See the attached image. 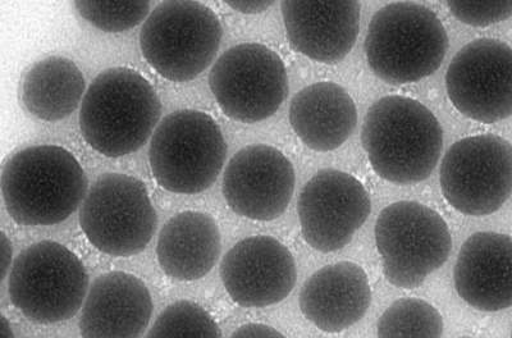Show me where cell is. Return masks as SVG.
I'll return each mask as SVG.
<instances>
[{
    "label": "cell",
    "mask_w": 512,
    "mask_h": 338,
    "mask_svg": "<svg viewBox=\"0 0 512 338\" xmlns=\"http://www.w3.org/2000/svg\"><path fill=\"white\" fill-rule=\"evenodd\" d=\"M361 144L383 180L419 184L440 161L443 131L436 116L418 100L390 95L369 108Z\"/></svg>",
    "instance_id": "1"
},
{
    "label": "cell",
    "mask_w": 512,
    "mask_h": 338,
    "mask_svg": "<svg viewBox=\"0 0 512 338\" xmlns=\"http://www.w3.org/2000/svg\"><path fill=\"white\" fill-rule=\"evenodd\" d=\"M88 191L84 169L62 146H30L4 164V204L18 225H58L81 208Z\"/></svg>",
    "instance_id": "2"
},
{
    "label": "cell",
    "mask_w": 512,
    "mask_h": 338,
    "mask_svg": "<svg viewBox=\"0 0 512 338\" xmlns=\"http://www.w3.org/2000/svg\"><path fill=\"white\" fill-rule=\"evenodd\" d=\"M162 104L153 86L126 67L99 73L80 107V130L86 143L108 158L143 148L157 130Z\"/></svg>",
    "instance_id": "3"
},
{
    "label": "cell",
    "mask_w": 512,
    "mask_h": 338,
    "mask_svg": "<svg viewBox=\"0 0 512 338\" xmlns=\"http://www.w3.org/2000/svg\"><path fill=\"white\" fill-rule=\"evenodd\" d=\"M448 50V36L431 9L396 2L370 21L365 54L370 70L390 85L413 84L433 75Z\"/></svg>",
    "instance_id": "4"
},
{
    "label": "cell",
    "mask_w": 512,
    "mask_h": 338,
    "mask_svg": "<svg viewBox=\"0 0 512 338\" xmlns=\"http://www.w3.org/2000/svg\"><path fill=\"white\" fill-rule=\"evenodd\" d=\"M227 144L208 113L184 109L160 121L150 140L149 163L160 187L173 194H199L221 175Z\"/></svg>",
    "instance_id": "5"
},
{
    "label": "cell",
    "mask_w": 512,
    "mask_h": 338,
    "mask_svg": "<svg viewBox=\"0 0 512 338\" xmlns=\"http://www.w3.org/2000/svg\"><path fill=\"white\" fill-rule=\"evenodd\" d=\"M222 38L221 21L205 4L168 0L146 18L140 48L145 61L164 79L187 82L212 65Z\"/></svg>",
    "instance_id": "6"
},
{
    "label": "cell",
    "mask_w": 512,
    "mask_h": 338,
    "mask_svg": "<svg viewBox=\"0 0 512 338\" xmlns=\"http://www.w3.org/2000/svg\"><path fill=\"white\" fill-rule=\"evenodd\" d=\"M89 289V274L79 257L54 241L38 242L18 254L8 276L11 303L38 324L75 317Z\"/></svg>",
    "instance_id": "7"
},
{
    "label": "cell",
    "mask_w": 512,
    "mask_h": 338,
    "mask_svg": "<svg viewBox=\"0 0 512 338\" xmlns=\"http://www.w3.org/2000/svg\"><path fill=\"white\" fill-rule=\"evenodd\" d=\"M376 244L383 274L395 287L413 290L450 257L447 223L433 209L416 202L388 205L376 223Z\"/></svg>",
    "instance_id": "8"
},
{
    "label": "cell",
    "mask_w": 512,
    "mask_h": 338,
    "mask_svg": "<svg viewBox=\"0 0 512 338\" xmlns=\"http://www.w3.org/2000/svg\"><path fill=\"white\" fill-rule=\"evenodd\" d=\"M80 226L95 249L127 258L149 245L158 217L144 182L108 173L90 187L80 208Z\"/></svg>",
    "instance_id": "9"
},
{
    "label": "cell",
    "mask_w": 512,
    "mask_h": 338,
    "mask_svg": "<svg viewBox=\"0 0 512 338\" xmlns=\"http://www.w3.org/2000/svg\"><path fill=\"white\" fill-rule=\"evenodd\" d=\"M209 86L221 111L242 123L272 117L288 95L285 63L258 43L236 45L224 52L210 71Z\"/></svg>",
    "instance_id": "10"
},
{
    "label": "cell",
    "mask_w": 512,
    "mask_h": 338,
    "mask_svg": "<svg viewBox=\"0 0 512 338\" xmlns=\"http://www.w3.org/2000/svg\"><path fill=\"white\" fill-rule=\"evenodd\" d=\"M447 203L465 216L496 213L512 193V145L496 135L465 137L448 149L440 173Z\"/></svg>",
    "instance_id": "11"
},
{
    "label": "cell",
    "mask_w": 512,
    "mask_h": 338,
    "mask_svg": "<svg viewBox=\"0 0 512 338\" xmlns=\"http://www.w3.org/2000/svg\"><path fill=\"white\" fill-rule=\"evenodd\" d=\"M451 103L470 120L486 125L512 116V48L479 39L456 54L446 73Z\"/></svg>",
    "instance_id": "12"
},
{
    "label": "cell",
    "mask_w": 512,
    "mask_h": 338,
    "mask_svg": "<svg viewBox=\"0 0 512 338\" xmlns=\"http://www.w3.org/2000/svg\"><path fill=\"white\" fill-rule=\"evenodd\" d=\"M370 212V196L358 178L331 168L318 172L297 202L301 234L320 253L344 249Z\"/></svg>",
    "instance_id": "13"
},
{
    "label": "cell",
    "mask_w": 512,
    "mask_h": 338,
    "mask_svg": "<svg viewBox=\"0 0 512 338\" xmlns=\"http://www.w3.org/2000/svg\"><path fill=\"white\" fill-rule=\"evenodd\" d=\"M295 169L280 150L250 145L233 155L224 171V199L237 216L269 222L280 218L295 191Z\"/></svg>",
    "instance_id": "14"
},
{
    "label": "cell",
    "mask_w": 512,
    "mask_h": 338,
    "mask_svg": "<svg viewBox=\"0 0 512 338\" xmlns=\"http://www.w3.org/2000/svg\"><path fill=\"white\" fill-rule=\"evenodd\" d=\"M224 289L244 308L281 303L296 285L294 255L280 241L253 236L237 242L221 263Z\"/></svg>",
    "instance_id": "15"
},
{
    "label": "cell",
    "mask_w": 512,
    "mask_h": 338,
    "mask_svg": "<svg viewBox=\"0 0 512 338\" xmlns=\"http://www.w3.org/2000/svg\"><path fill=\"white\" fill-rule=\"evenodd\" d=\"M283 24L292 49L315 62L335 65L358 40V2H282Z\"/></svg>",
    "instance_id": "16"
},
{
    "label": "cell",
    "mask_w": 512,
    "mask_h": 338,
    "mask_svg": "<svg viewBox=\"0 0 512 338\" xmlns=\"http://www.w3.org/2000/svg\"><path fill=\"white\" fill-rule=\"evenodd\" d=\"M153 314L152 295L134 274L109 272L91 283L79 322L82 338H140Z\"/></svg>",
    "instance_id": "17"
},
{
    "label": "cell",
    "mask_w": 512,
    "mask_h": 338,
    "mask_svg": "<svg viewBox=\"0 0 512 338\" xmlns=\"http://www.w3.org/2000/svg\"><path fill=\"white\" fill-rule=\"evenodd\" d=\"M455 289L480 312L512 306V236L478 232L461 246L454 271Z\"/></svg>",
    "instance_id": "18"
},
{
    "label": "cell",
    "mask_w": 512,
    "mask_h": 338,
    "mask_svg": "<svg viewBox=\"0 0 512 338\" xmlns=\"http://www.w3.org/2000/svg\"><path fill=\"white\" fill-rule=\"evenodd\" d=\"M372 303L368 274L359 264L341 262L319 269L304 283L300 309L320 331L349 330Z\"/></svg>",
    "instance_id": "19"
},
{
    "label": "cell",
    "mask_w": 512,
    "mask_h": 338,
    "mask_svg": "<svg viewBox=\"0 0 512 338\" xmlns=\"http://www.w3.org/2000/svg\"><path fill=\"white\" fill-rule=\"evenodd\" d=\"M288 118L308 148L328 153L349 140L358 125V109L342 86L323 81L295 95Z\"/></svg>",
    "instance_id": "20"
},
{
    "label": "cell",
    "mask_w": 512,
    "mask_h": 338,
    "mask_svg": "<svg viewBox=\"0 0 512 338\" xmlns=\"http://www.w3.org/2000/svg\"><path fill=\"white\" fill-rule=\"evenodd\" d=\"M221 250V232L216 221L209 214L187 210L163 226L157 257L168 277L190 282L201 280L216 267Z\"/></svg>",
    "instance_id": "21"
},
{
    "label": "cell",
    "mask_w": 512,
    "mask_h": 338,
    "mask_svg": "<svg viewBox=\"0 0 512 338\" xmlns=\"http://www.w3.org/2000/svg\"><path fill=\"white\" fill-rule=\"evenodd\" d=\"M85 77L71 59L48 57L35 63L21 81V102L41 121L57 122L81 107Z\"/></svg>",
    "instance_id": "22"
},
{
    "label": "cell",
    "mask_w": 512,
    "mask_h": 338,
    "mask_svg": "<svg viewBox=\"0 0 512 338\" xmlns=\"http://www.w3.org/2000/svg\"><path fill=\"white\" fill-rule=\"evenodd\" d=\"M443 318L427 301L400 299L382 314L378 338H441Z\"/></svg>",
    "instance_id": "23"
},
{
    "label": "cell",
    "mask_w": 512,
    "mask_h": 338,
    "mask_svg": "<svg viewBox=\"0 0 512 338\" xmlns=\"http://www.w3.org/2000/svg\"><path fill=\"white\" fill-rule=\"evenodd\" d=\"M145 338H222V333L203 306L180 300L160 313Z\"/></svg>",
    "instance_id": "24"
},
{
    "label": "cell",
    "mask_w": 512,
    "mask_h": 338,
    "mask_svg": "<svg viewBox=\"0 0 512 338\" xmlns=\"http://www.w3.org/2000/svg\"><path fill=\"white\" fill-rule=\"evenodd\" d=\"M84 20L104 33H123L145 22L150 15L149 2H88L73 3Z\"/></svg>",
    "instance_id": "25"
},
{
    "label": "cell",
    "mask_w": 512,
    "mask_h": 338,
    "mask_svg": "<svg viewBox=\"0 0 512 338\" xmlns=\"http://www.w3.org/2000/svg\"><path fill=\"white\" fill-rule=\"evenodd\" d=\"M447 7L457 20L465 25L487 27L500 24L512 16V2H491V0H450Z\"/></svg>",
    "instance_id": "26"
},
{
    "label": "cell",
    "mask_w": 512,
    "mask_h": 338,
    "mask_svg": "<svg viewBox=\"0 0 512 338\" xmlns=\"http://www.w3.org/2000/svg\"><path fill=\"white\" fill-rule=\"evenodd\" d=\"M231 338H286L281 332L260 323H249L233 332Z\"/></svg>",
    "instance_id": "27"
},
{
    "label": "cell",
    "mask_w": 512,
    "mask_h": 338,
    "mask_svg": "<svg viewBox=\"0 0 512 338\" xmlns=\"http://www.w3.org/2000/svg\"><path fill=\"white\" fill-rule=\"evenodd\" d=\"M274 2H267V0H253V2H227V6L235 9V11L244 13V15H258L268 11L273 6Z\"/></svg>",
    "instance_id": "28"
},
{
    "label": "cell",
    "mask_w": 512,
    "mask_h": 338,
    "mask_svg": "<svg viewBox=\"0 0 512 338\" xmlns=\"http://www.w3.org/2000/svg\"><path fill=\"white\" fill-rule=\"evenodd\" d=\"M0 245H2V281H4L9 276V272H11L13 266L12 242L4 232L0 235Z\"/></svg>",
    "instance_id": "29"
},
{
    "label": "cell",
    "mask_w": 512,
    "mask_h": 338,
    "mask_svg": "<svg viewBox=\"0 0 512 338\" xmlns=\"http://www.w3.org/2000/svg\"><path fill=\"white\" fill-rule=\"evenodd\" d=\"M2 337L16 338L15 333L12 331L11 324H9L6 317H2Z\"/></svg>",
    "instance_id": "30"
},
{
    "label": "cell",
    "mask_w": 512,
    "mask_h": 338,
    "mask_svg": "<svg viewBox=\"0 0 512 338\" xmlns=\"http://www.w3.org/2000/svg\"><path fill=\"white\" fill-rule=\"evenodd\" d=\"M460 338H473V337H460Z\"/></svg>",
    "instance_id": "31"
},
{
    "label": "cell",
    "mask_w": 512,
    "mask_h": 338,
    "mask_svg": "<svg viewBox=\"0 0 512 338\" xmlns=\"http://www.w3.org/2000/svg\"><path fill=\"white\" fill-rule=\"evenodd\" d=\"M511 338H512V332H511Z\"/></svg>",
    "instance_id": "32"
}]
</instances>
